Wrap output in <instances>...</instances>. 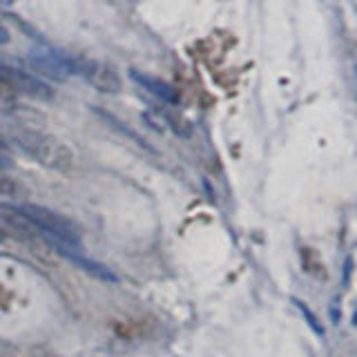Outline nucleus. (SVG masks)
Masks as SVG:
<instances>
[{
  "label": "nucleus",
  "mask_w": 357,
  "mask_h": 357,
  "mask_svg": "<svg viewBox=\"0 0 357 357\" xmlns=\"http://www.w3.org/2000/svg\"><path fill=\"white\" fill-rule=\"evenodd\" d=\"M14 210L20 219V226H29L56 248H81V232L59 212L36 204H20L14 206Z\"/></svg>",
  "instance_id": "nucleus-1"
},
{
  "label": "nucleus",
  "mask_w": 357,
  "mask_h": 357,
  "mask_svg": "<svg viewBox=\"0 0 357 357\" xmlns=\"http://www.w3.org/2000/svg\"><path fill=\"white\" fill-rule=\"evenodd\" d=\"M9 139L31 159H36L43 167L50 170H70L74 165V152L65 141L50 132L16 126L9 130Z\"/></svg>",
  "instance_id": "nucleus-2"
},
{
  "label": "nucleus",
  "mask_w": 357,
  "mask_h": 357,
  "mask_svg": "<svg viewBox=\"0 0 357 357\" xmlns=\"http://www.w3.org/2000/svg\"><path fill=\"white\" fill-rule=\"evenodd\" d=\"M76 56H70L59 50H33L27 54V65L33 72L52 78V81H67L70 76H76Z\"/></svg>",
  "instance_id": "nucleus-3"
},
{
  "label": "nucleus",
  "mask_w": 357,
  "mask_h": 357,
  "mask_svg": "<svg viewBox=\"0 0 357 357\" xmlns=\"http://www.w3.org/2000/svg\"><path fill=\"white\" fill-rule=\"evenodd\" d=\"M0 83H3L14 96L25 94L38 100H50L54 96L50 85L40 81L38 76H33L31 72L20 70V67H14L9 63H0Z\"/></svg>",
  "instance_id": "nucleus-4"
},
{
  "label": "nucleus",
  "mask_w": 357,
  "mask_h": 357,
  "mask_svg": "<svg viewBox=\"0 0 357 357\" xmlns=\"http://www.w3.org/2000/svg\"><path fill=\"white\" fill-rule=\"evenodd\" d=\"M76 76H83L85 81L96 87L103 94H116L121 89V76L109 63L94 61V59H78Z\"/></svg>",
  "instance_id": "nucleus-5"
},
{
  "label": "nucleus",
  "mask_w": 357,
  "mask_h": 357,
  "mask_svg": "<svg viewBox=\"0 0 357 357\" xmlns=\"http://www.w3.org/2000/svg\"><path fill=\"white\" fill-rule=\"evenodd\" d=\"M130 78H132L134 83H139L143 89H148V92L154 94L156 98H161L163 103H176V100H178L176 89L170 83L161 81V78H154L150 74L139 72V70H130Z\"/></svg>",
  "instance_id": "nucleus-6"
},
{
  "label": "nucleus",
  "mask_w": 357,
  "mask_h": 357,
  "mask_svg": "<svg viewBox=\"0 0 357 357\" xmlns=\"http://www.w3.org/2000/svg\"><path fill=\"white\" fill-rule=\"evenodd\" d=\"M293 304L297 306V310H299V315L304 317V321L308 324V328L315 333V335H319V337H324V326L319 324V319H317V315L315 312L310 310V306L308 304H304L301 299H297V297H293Z\"/></svg>",
  "instance_id": "nucleus-7"
},
{
  "label": "nucleus",
  "mask_w": 357,
  "mask_h": 357,
  "mask_svg": "<svg viewBox=\"0 0 357 357\" xmlns=\"http://www.w3.org/2000/svg\"><path fill=\"white\" fill-rule=\"evenodd\" d=\"M27 195V190L22 188L16 178L5 176L0 172V197H9V199H22Z\"/></svg>",
  "instance_id": "nucleus-8"
},
{
  "label": "nucleus",
  "mask_w": 357,
  "mask_h": 357,
  "mask_svg": "<svg viewBox=\"0 0 357 357\" xmlns=\"http://www.w3.org/2000/svg\"><path fill=\"white\" fill-rule=\"evenodd\" d=\"M16 109V96L0 83V114H11Z\"/></svg>",
  "instance_id": "nucleus-9"
},
{
  "label": "nucleus",
  "mask_w": 357,
  "mask_h": 357,
  "mask_svg": "<svg viewBox=\"0 0 357 357\" xmlns=\"http://www.w3.org/2000/svg\"><path fill=\"white\" fill-rule=\"evenodd\" d=\"M11 165V159H9V148H7V141L0 137V167H7Z\"/></svg>",
  "instance_id": "nucleus-10"
},
{
  "label": "nucleus",
  "mask_w": 357,
  "mask_h": 357,
  "mask_svg": "<svg viewBox=\"0 0 357 357\" xmlns=\"http://www.w3.org/2000/svg\"><path fill=\"white\" fill-rule=\"evenodd\" d=\"M7 43H9V31L7 27L0 25V45H7Z\"/></svg>",
  "instance_id": "nucleus-11"
},
{
  "label": "nucleus",
  "mask_w": 357,
  "mask_h": 357,
  "mask_svg": "<svg viewBox=\"0 0 357 357\" xmlns=\"http://www.w3.org/2000/svg\"><path fill=\"white\" fill-rule=\"evenodd\" d=\"M5 239V232H3V228H0V241H3Z\"/></svg>",
  "instance_id": "nucleus-12"
}]
</instances>
